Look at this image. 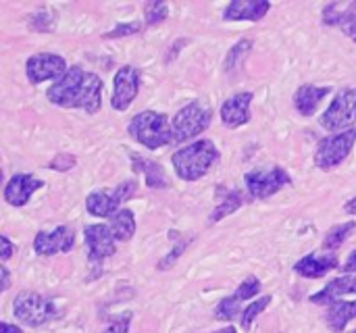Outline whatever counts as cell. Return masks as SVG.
<instances>
[{
    "instance_id": "1",
    "label": "cell",
    "mask_w": 356,
    "mask_h": 333,
    "mask_svg": "<svg viewBox=\"0 0 356 333\" xmlns=\"http://www.w3.org/2000/svg\"><path fill=\"white\" fill-rule=\"evenodd\" d=\"M46 98L60 108H83L94 115L102 106V79L73 65L48 88Z\"/></svg>"
},
{
    "instance_id": "2",
    "label": "cell",
    "mask_w": 356,
    "mask_h": 333,
    "mask_svg": "<svg viewBox=\"0 0 356 333\" xmlns=\"http://www.w3.org/2000/svg\"><path fill=\"white\" fill-rule=\"evenodd\" d=\"M217 161H219V150L211 140H196L190 146L179 148L171 156L175 175L184 181H198L211 171V167Z\"/></svg>"
},
{
    "instance_id": "3",
    "label": "cell",
    "mask_w": 356,
    "mask_h": 333,
    "mask_svg": "<svg viewBox=\"0 0 356 333\" xmlns=\"http://www.w3.org/2000/svg\"><path fill=\"white\" fill-rule=\"evenodd\" d=\"M127 133L148 150H156V148L167 146L175 140L173 138V125H169L167 115L156 113V111L138 113L129 121Z\"/></svg>"
},
{
    "instance_id": "4",
    "label": "cell",
    "mask_w": 356,
    "mask_h": 333,
    "mask_svg": "<svg viewBox=\"0 0 356 333\" xmlns=\"http://www.w3.org/2000/svg\"><path fill=\"white\" fill-rule=\"evenodd\" d=\"M211 121H213V111L204 102L194 100V102L186 104L173 117V138H175V142H186V140H192V138L200 136L202 131L209 129Z\"/></svg>"
},
{
    "instance_id": "5",
    "label": "cell",
    "mask_w": 356,
    "mask_h": 333,
    "mask_svg": "<svg viewBox=\"0 0 356 333\" xmlns=\"http://www.w3.org/2000/svg\"><path fill=\"white\" fill-rule=\"evenodd\" d=\"M15 317L27 327H40L56 317V307L50 298L38 292H21L13 302Z\"/></svg>"
},
{
    "instance_id": "6",
    "label": "cell",
    "mask_w": 356,
    "mask_h": 333,
    "mask_svg": "<svg viewBox=\"0 0 356 333\" xmlns=\"http://www.w3.org/2000/svg\"><path fill=\"white\" fill-rule=\"evenodd\" d=\"M136 192H138V181L136 179H127V181L119 184L115 190H96V192L88 194L86 209L94 217H108V219H113L119 213L117 209L123 202H127L131 196H136Z\"/></svg>"
},
{
    "instance_id": "7",
    "label": "cell",
    "mask_w": 356,
    "mask_h": 333,
    "mask_svg": "<svg viewBox=\"0 0 356 333\" xmlns=\"http://www.w3.org/2000/svg\"><path fill=\"white\" fill-rule=\"evenodd\" d=\"M327 131H348L356 123V88H344L336 94L330 108L319 117Z\"/></svg>"
},
{
    "instance_id": "8",
    "label": "cell",
    "mask_w": 356,
    "mask_h": 333,
    "mask_svg": "<svg viewBox=\"0 0 356 333\" xmlns=\"http://www.w3.org/2000/svg\"><path fill=\"white\" fill-rule=\"evenodd\" d=\"M355 142V129H348V131H342V133H334V136L323 138L321 144H319V148H317V154H315V165L319 169H323V171L336 169L338 165H342L348 159Z\"/></svg>"
},
{
    "instance_id": "9",
    "label": "cell",
    "mask_w": 356,
    "mask_h": 333,
    "mask_svg": "<svg viewBox=\"0 0 356 333\" xmlns=\"http://www.w3.org/2000/svg\"><path fill=\"white\" fill-rule=\"evenodd\" d=\"M244 181H246L248 194L252 198H257V200H263V198H269V196L277 194L286 186H290L292 177L282 167H269V169L248 171L244 175Z\"/></svg>"
},
{
    "instance_id": "10",
    "label": "cell",
    "mask_w": 356,
    "mask_h": 333,
    "mask_svg": "<svg viewBox=\"0 0 356 333\" xmlns=\"http://www.w3.org/2000/svg\"><path fill=\"white\" fill-rule=\"evenodd\" d=\"M83 238L88 244V259L92 265H102L104 259L113 257L117 252L115 236L108 225L94 223L83 229Z\"/></svg>"
},
{
    "instance_id": "11",
    "label": "cell",
    "mask_w": 356,
    "mask_h": 333,
    "mask_svg": "<svg viewBox=\"0 0 356 333\" xmlns=\"http://www.w3.org/2000/svg\"><path fill=\"white\" fill-rule=\"evenodd\" d=\"M140 92V73L136 67L131 65H125L121 67L117 73H115V79H113V108L115 111H127L129 104L136 100Z\"/></svg>"
},
{
    "instance_id": "12",
    "label": "cell",
    "mask_w": 356,
    "mask_h": 333,
    "mask_svg": "<svg viewBox=\"0 0 356 333\" xmlns=\"http://www.w3.org/2000/svg\"><path fill=\"white\" fill-rule=\"evenodd\" d=\"M67 60L58 54H33L25 63V75L31 83L60 79L67 73Z\"/></svg>"
},
{
    "instance_id": "13",
    "label": "cell",
    "mask_w": 356,
    "mask_h": 333,
    "mask_svg": "<svg viewBox=\"0 0 356 333\" xmlns=\"http://www.w3.org/2000/svg\"><path fill=\"white\" fill-rule=\"evenodd\" d=\"M75 246V232L69 225H58L54 232H40L33 238V250L40 257H54L58 252H69Z\"/></svg>"
},
{
    "instance_id": "14",
    "label": "cell",
    "mask_w": 356,
    "mask_h": 333,
    "mask_svg": "<svg viewBox=\"0 0 356 333\" xmlns=\"http://www.w3.org/2000/svg\"><path fill=\"white\" fill-rule=\"evenodd\" d=\"M323 23L340 27L346 38L356 42V2H330L323 8Z\"/></svg>"
},
{
    "instance_id": "15",
    "label": "cell",
    "mask_w": 356,
    "mask_h": 333,
    "mask_svg": "<svg viewBox=\"0 0 356 333\" xmlns=\"http://www.w3.org/2000/svg\"><path fill=\"white\" fill-rule=\"evenodd\" d=\"M250 102H252L250 92H238L232 98H227L221 106V113H219L223 125L229 129L246 125L250 121Z\"/></svg>"
},
{
    "instance_id": "16",
    "label": "cell",
    "mask_w": 356,
    "mask_h": 333,
    "mask_svg": "<svg viewBox=\"0 0 356 333\" xmlns=\"http://www.w3.org/2000/svg\"><path fill=\"white\" fill-rule=\"evenodd\" d=\"M44 186L42 179L29 175V173H19V175H13L8 179V184L4 186V200L10 204V206H25L27 200L31 198V194L35 190H40Z\"/></svg>"
},
{
    "instance_id": "17",
    "label": "cell",
    "mask_w": 356,
    "mask_h": 333,
    "mask_svg": "<svg viewBox=\"0 0 356 333\" xmlns=\"http://www.w3.org/2000/svg\"><path fill=\"white\" fill-rule=\"evenodd\" d=\"M340 267V261H338V254L334 252H313V254H307L305 259H300L296 265H294V271L300 275V277H307V279H319L323 275H327L330 271L338 269Z\"/></svg>"
},
{
    "instance_id": "18",
    "label": "cell",
    "mask_w": 356,
    "mask_h": 333,
    "mask_svg": "<svg viewBox=\"0 0 356 333\" xmlns=\"http://www.w3.org/2000/svg\"><path fill=\"white\" fill-rule=\"evenodd\" d=\"M271 10V2L267 0H234L225 6V21H261Z\"/></svg>"
},
{
    "instance_id": "19",
    "label": "cell",
    "mask_w": 356,
    "mask_h": 333,
    "mask_svg": "<svg viewBox=\"0 0 356 333\" xmlns=\"http://www.w3.org/2000/svg\"><path fill=\"white\" fill-rule=\"evenodd\" d=\"M330 92H332V88H327V86H311V83L300 86L294 92V106H296V111L302 117H313L315 111H317V106H319V102Z\"/></svg>"
},
{
    "instance_id": "20",
    "label": "cell",
    "mask_w": 356,
    "mask_h": 333,
    "mask_svg": "<svg viewBox=\"0 0 356 333\" xmlns=\"http://www.w3.org/2000/svg\"><path fill=\"white\" fill-rule=\"evenodd\" d=\"M346 294H356V275H344V277H336L334 282H330L319 294L311 296L313 304H334L338 302L340 296Z\"/></svg>"
},
{
    "instance_id": "21",
    "label": "cell",
    "mask_w": 356,
    "mask_h": 333,
    "mask_svg": "<svg viewBox=\"0 0 356 333\" xmlns=\"http://www.w3.org/2000/svg\"><path fill=\"white\" fill-rule=\"evenodd\" d=\"M129 159H131V165H134L131 169H134L136 173L144 175L148 188H152V190H163V188L169 186V181H167V177H165V171H163V167H161L156 161L144 159V156H140V154H136V152L129 154Z\"/></svg>"
},
{
    "instance_id": "22",
    "label": "cell",
    "mask_w": 356,
    "mask_h": 333,
    "mask_svg": "<svg viewBox=\"0 0 356 333\" xmlns=\"http://www.w3.org/2000/svg\"><path fill=\"white\" fill-rule=\"evenodd\" d=\"M356 319V300L334 302L325 315V323L332 333H344L346 325Z\"/></svg>"
},
{
    "instance_id": "23",
    "label": "cell",
    "mask_w": 356,
    "mask_h": 333,
    "mask_svg": "<svg viewBox=\"0 0 356 333\" xmlns=\"http://www.w3.org/2000/svg\"><path fill=\"white\" fill-rule=\"evenodd\" d=\"M108 227H111L117 242H127L136 234V217H134V213L129 209H123L111 219Z\"/></svg>"
},
{
    "instance_id": "24",
    "label": "cell",
    "mask_w": 356,
    "mask_h": 333,
    "mask_svg": "<svg viewBox=\"0 0 356 333\" xmlns=\"http://www.w3.org/2000/svg\"><path fill=\"white\" fill-rule=\"evenodd\" d=\"M242 204H244V196H242V192H238V190H227V192H225V196L221 198V204L211 213L209 223L213 225V223L221 221V219H223V217H227L229 213L238 211Z\"/></svg>"
},
{
    "instance_id": "25",
    "label": "cell",
    "mask_w": 356,
    "mask_h": 333,
    "mask_svg": "<svg viewBox=\"0 0 356 333\" xmlns=\"http://www.w3.org/2000/svg\"><path fill=\"white\" fill-rule=\"evenodd\" d=\"M356 229V221H348V223H342V225H336L332 227L327 234H325V240H323V250L330 252V250H338Z\"/></svg>"
},
{
    "instance_id": "26",
    "label": "cell",
    "mask_w": 356,
    "mask_h": 333,
    "mask_svg": "<svg viewBox=\"0 0 356 333\" xmlns=\"http://www.w3.org/2000/svg\"><path fill=\"white\" fill-rule=\"evenodd\" d=\"M250 48H252V42H250V40H240V42L229 50V54H227V58H225V71H227V73L236 71V69L242 65V60L250 54Z\"/></svg>"
},
{
    "instance_id": "27",
    "label": "cell",
    "mask_w": 356,
    "mask_h": 333,
    "mask_svg": "<svg viewBox=\"0 0 356 333\" xmlns=\"http://www.w3.org/2000/svg\"><path fill=\"white\" fill-rule=\"evenodd\" d=\"M240 304H242V300L234 294V296H227V298H223L219 304H217V309H215V317L219 319V321H232L234 317H238V313H240Z\"/></svg>"
},
{
    "instance_id": "28",
    "label": "cell",
    "mask_w": 356,
    "mask_h": 333,
    "mask_svg": "<svg viewBox=\"0 0 356 333\" xmlns=\"http://www.w3.org/2000/svg\"><path fill=\"white\" fill-rule=\"evenodd\" d=\"M271 300H273L271 296H263V298L250 302V304L242 311V327H244V330H250V325L254 323V319L271 304Z\"/></svg>"
},
{
    "instance_id": "29",
    "label": "cell",
    "mask_w": 356,
    "mask_h": 333,
    "mask_svg": "<svg viewBox=\"0 0 356 333\" xmlns=\"http://www.w3.org/2000/svg\"><path fill=\"white\" fill-rule=\"evenodd\" d=\"M144 17H146V25H159L169 17V4L167 2H146Z\"/></svg>"
},
{
    "instance_id": "30",
    "label": "cell",
    "mask_w": 356,
    "mask_h": 333,
    "mask_svg": "<svg viewBox=\"0 0 356 333\" xmlns=\"http://www.w3.org/2000/svg\"><path fill=\"white\" fill-rule=\"evenodd\" d=\"M54 21L56 17L50 8H40L38 13L29 15V27H33L35 31H52Z\"/></svg>"
},
{
    "instance_id": "31",
    "label": "cell",
    "mask_w": 356,
    "mask_h": 333,
    "mask_svg": "<svg viewBox=\"0 0 356 333\" xmlns=\"http://www.w3.org/2000/svg\"><path fill=\"white\" fill-rule=\"evenodd\" d=\"M259 292H261V282H259V277L250 275V277H246V279L240 284V288H238L236 296H238V298L244 302V300H250V298H254Z\"/></svg>"
},
{
    "instance_id": "32",
    "label": "cell",
    "mask_w": 356,
    "mask_h": 333,
    "mask_svg": "<svg viewBox=\"0 0 356 333\" xmlns=\"http://www.w3.org/2000/svg\"><path fill=\"white\" fill-rule=\"evenodd\" d=\"M175 236H177V232H175ZM190 244V240H184V238H177V244L173 246V252L169 254V257H165L161 263H159V269L161 271H165V269H169L177 259H179V254H184V250H186V246Z\"/></svg>"
},
{
    "instance_id": "33",
    "label": "cell",
    "mask_w": 356,
    "mask_h": 333,
    "mask_svg": "<svg viewBox=\"0 0 356 333\" xmlns=\"http://www.w3.org/2000/svg\"><path fill=\"white\" fill-rule=\"evenodd\" d=\"M140 31H142V25L138 21H134V23H121L115 29L106 31L104 38H125V35H134V33H140Z\"/></svg>"
},
{
    "instance_id": "34",
    "label": "cell",
    "mask_w": 356,
    "mask_h": 333,
    "mask_svg": "<svg viewBox=\"0 0 356 333\" xmlns=\"http://www.w3.org/2000/svg\"><path fill=\"white\" fill-rule=\"evenodd\" d=\"M129 325H131V313H125V315L113 319V323L102 333H127L129 332Z\"/></svg>"
},
{
    "instance_id": "35",
    "label": "cell",
    "mask_w": 356,
    "mask_h": 333,
    "mask_svg": "<svg viewBox=\"0 0 356 333\" xmlns=\"http://www.w3.org/2000/svg\"><path fill=\"white\" fill-rule=\"evenodd\" d=\"M73 167H75V156L73 154L60 152L54 161H50V169H54V171H69Z\"/></svg>"
},
{
    "instance_id": "36",
    "label": "cell",
    "mask_w": 356,
    "mask_h": 333,
    "mask_svg": "<svg viewBox=\"0 0 356 333\" xmlns=\"http://www.w3.org/2000/svg\"><path fill=\"white\" fill-rule=\"evenodd\" d=\"M0 244H2V252H0V259H2V263H6L10 257H13V250H15V246L10 244V240L6 238V236H0Z\"/></svg>"
},
{
    "instance_id": "37",
    "label": "cell",
    "mask_w": 356,
    "mask_h": 333,
    "mask_svg": "<svg viewBox=\"0 0 356 333\" xmlns=\"http://www.w3.org/2000/svg\"><path fill=\"white\" fill-rule=\"evenodd\" d=\"M346 275H356V250L350 252V257L346 259V263H344V267H340Z\"/></svg>"
},
{
    "instance_id": "38",
    "label": "cell",
    "mask_w": 356,
    "mask_h": 333,
    "mask_svg": "<svg viewBox=\"0 0 356 333\" xmlns=\"http://www.w3.org/2000/svg\"><path fill=\"white\" fill-rule=\"evenodd\" d=\"M0 275H2V292H6L10 288V273L4 265L0 267Z\"/></svg>"
},
{
    "instance_id": "39",
    "label": "cell",
    "mask_w": 356,
    "mask_h": 333,
    "mask_svg": "<svg viewBox=\"0 0 356 333\" xmlns=\"http://www.w3.org/2000/svg\"><path fill=\"white\" fill-rule=\"evenodd\" d=\"M0 333H23V330L10 323H0Z\"/></svg>"
},
{
    "instance_id": "40",
    "label": "cell",
    "mask_w": 356,
    "mask_h": 333,
    "mask_svg": "<svg viewBox=\"0 0 356 333\" xmlns=\"http://www.w3.org/2000/svg\"><path fill=\"white\" fill-rule=\"evenodd\" d=\"M344 211H346L348 215H356V198H353L350 202L344 204Z\"/></svg>"
},
{
    "instance_id": "41",
    "label": "cell",
    "mask_w": 356,
    "mask_h": 333,
    "mask_svg": "<svg viewBox=\"0 0 356 333\" xmlns=\"http://www.w3.org/2000/svg\"><path fill=\"white\" fill-rule=\"evenodd\" d=\"M215 333H238L236 332V327H223V330H219V332Z\"/></svg>"
},
{
    "instance_id": "42",
    "label": "cell",
    "mask_w": 356,
    "mask_h": 333,
    "mask_svg": "<svg viewBox=\"0 0 356 333\" xmlns=\"http://www.w3.org/2000/svg\"><path fill=\"white\" fill-rule=\"evenodd\" d=\"M353 333H356V330H355V332H353Z\"/></svg>"
}]
</instances>
